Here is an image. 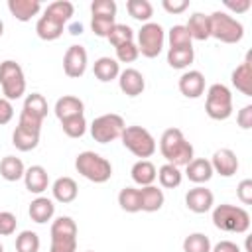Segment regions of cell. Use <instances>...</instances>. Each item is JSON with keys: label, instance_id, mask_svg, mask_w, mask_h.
<instances>
[{"label": "cell", "instance_id": "60d3db41", "mask_svg": "<svg viewBox=\"0 0 252 252\" xmlns=\"http://www.w3.org/2000/svg\"><path fill=\"white\" fill-rule=\"evenodd\" d=\"M114 24H116V18H104V16H93L91 18V30L98 37H108Z\"/></svg>", "mask_w": 252, "mask_h": 252}, {"label": "cell", "instance_id": "e0dca14e", "mask_svg": "<svg viewBox=\"0 0 252 252\" xmlns=\"http://www.w3.org/2000/svg\"><path fill=\"white\" fill-rule=\"evenodd\" d=\"M26 189L33 195H41L49 187V173L43 165H30L24 173Z\"/></svg>", "mask_w": 252, "mask_h": 252}, {"label": "cell", "instance_id": "3957f363", "mask_svg": "<svg viewBox=\"0 0 252 252\" xmlns=\"http://www.w3.org/2000/svg\"><path fill=\"white\" fill-rule=\"evenodd\" d=\"M75 169L93 183H106L112 177V163L96 152H81L75 158Z\"/></svg>", "mask_w": 252, "mask_h": 252}, {"label": "cell", "instance_id": "d6a6232c", "mask_svg": "<svg viewBox=\"0 0 252 252\" xmlns=\"http://www.w3.org/2000/svg\"><path fill=\"white\" fill-rule=\"evenodd\" d=\"M156 179L159 181V185H161L163 189H175V187L181 185L183 173H181L179 167H175V165H171V163H163V165L158 169V177H156Z\"/></svg>", "mask_w": 252, "mask_h": 252}, {"label": "cell", "instance_id": "f1b7e54d", "mask_svg": "<svg viewBox=\"0 0 252 252\" xmlns=\"http://www.w3.org/2000/svg\"><path fill=\"white\" fill-rule=\"evenodd\" d=\"M39 134L41 132H32V130H26L22 126H16L12 132V144L20 152H32L39 144Z\"/></svg>", "mask_w": 252, "mask_h": 252}, {"label": "cell", "instance_id": "d4e9b609", "mask_svg": "<svg viewBox=\"0 0 252 252\" xmlns=\"http://www.w3.org/2000/svg\"><path fill=\"white\" fill-rule=\"evenodd\" d=\"M191 39H197V41H205L211 37V22H209V16L203 14V12H195L189 16V22L185 24Z\"/></svg>", "mask_w": 252, "mask_h": 252}, {"label": "cell", "instance_id": "b9f144b4", "mask_svg": "<svg viewBox=\"0 0 252 252\" xmlns=\"http://www.w3.org/2000/svg\"><path fill=\"white\" fill-rule=\"evenodd\" d=\"M93 16H104V18H116V2L114 0H94L91 4Z\"/></svg>", "mask_w": 252, "mask_h": 252}, {"label": "cell", "instance_id": "cb8c5ba5", "mask_svg": "<svg viewBox=\"0 0 252 252\" xmlns=\"http://www.w3.org/2000/svg\"><path fill=\"white\" fill-rule=\"evenodd\" d=\"M130 175H132V181L140 187H148V185H154L156 177H158V169L156 165L150 161V159H138L132 169H130Z\"/></svg>", "mask_w": 252, "mask_h": 252}, {"label": "cell", "instance_id": "9a60e30c", "mask_svg": "<svg viewBox=\"0 0 252 252\" xmlns=\"http://www.w3.org/2000/svg\"><path fill=\"white\" fill-rule=\"evenodd\" d=\"M179 93L187 98H199L205 93V75L197 69H189L179 77Z\"/></svg>", "mask_w": 252, "mask_h": 252}, {"label": "cell", "instance_id": "74e56055", "mask_svg": "<svg viewBox=\"0 0 252 252\" xmlns=\"http://www.w3.org/2000/svg\"><path fill=\"white\" fill-rule=\"evenodd\" d=\"M106 39H108L110 45L116 49L118 45H124V43L134 41V30H132L130 26H126V24H114Z\"/></svg>", "mask_w": 252, "mask_h": 252}, {"label": "cell", "instance_id": "44dd1931", "mask_svg": "<svg viewBox=\"0 0 252 252\" xmlns=\"http://www.w3.org/2000/svg\"><path fill=\"white\" fill-rule=\"evenodd\" d=\"M213 167H211V161L205 159V158H193L187 165H185V175L189 181L197 183V185H203L207 181H211L213 177Z\"/></svg>", "mask_w": 252, "mask_h": 252}, {"label": "cell", "instance_id": "f6af8a7d", "mask_svg": "<svg viewBox=\"0 0 252 252\" xmlns=\"http://www.w3.org/2000/svg\"><path fill=\"white\" fill-rule=\"evenodd\" d=\"M236 197L240 199L242 205H250L252 203V179H242L236 187Z\"/></svg>", "mask_w": 252, "mask_h": 252}, {"label": "cell", "instance_id": "ba28073f", "mask_svg": "<svg viewBox=\"0 0 252 252\" xmlns=\"http://www.w3.org/2000/svg\"><path fill=\"white\" fill-rule=\"evenodd\" d=\"M47 110H49V106H47V100L43 94H39V93L28 94L24 100L20 118H18V126L32 130V132H41V124H43V118L47 116Z\"/></svg>", "mask_w": 252, "mask_h": 252}, {"label": "cell", "instance_id": "f546056e", "mask_svg": "<svg viewBox=\"0 0 252 252\" xmlns=\"http://www.w3.org/2000/svg\"><path fill=\"white\" fill-rule=\"evenodd\" d=\"M24 173H26V165L20 158L16 156H6L2 158L0 161V175L6 179V181H18V179H24Z\"/></svg>", "mask_w": 252, "mask_h": 252}, {"label": "cell", "instance_id": "f5cc1de1", "mask_svg": "<svg viewBox=\"0 0 252 252\" xmlns=\"http://www.w3.org/2000/svg\"><path fill=\"white\" fill-rule=\"evenodd\" d=\"M2 33H4V22L0 20V37H2Z\"/></svg>", "mask_w": 252, "mask_h": 252}, {"label": "cell", "instance_id": "4dcf8cb0", "mask_svg": "<svg viewBox=\"0 0 252 252\" xmlns=\"http://www.w3.org/2000/svg\"><path fill=\"white\" fill-rule=\"evenodd\" d=\"M195 59L193 45L189 47H169L167 49V63L173 69H187Z\"/></svg>", "mask_w": 252, "mask_h": 252}, {"label": "cell", "instance_id": "9c48e42d", "mask_svg": "<svg viewBox=\"0 0 252 252\" xmlns=\"http://www.w3.org/2000/svg\"><path fill=\"white\" fill-rule=\"evenodd\" d=\"M205 110L213 120H226L232 114V93L222 83H213L207 89Z\"/></svg>", "mask_w": 252, "mask_h": 252}, {"label": "cell", "instance_id": "ab89813d", "mask_svg": "<svg viewBox=\"0 0 252 252\" xmlns=\"http://www.w3.org/2000/svg\"><path fill=\"white\" fill-rule=\"evenodd\" d=\"M167 41H169V47H189L193 39H191V35H189L185 26L175 24L167 32Z\"/></svg>", "mask_w": 252, "mask_h": 252}, {"label": "cell", "instance_id": "f907efd6", "mask_svg": "<svg viewBox=\"0 0 252 252\" xmlns=\"http://www.w3.org/2000/svg\"><path fill=\"white\" fill-rule=\"evenodd\" d=\"M224 6H226L228 10H232V12H236V14H244V12H248V10H250L252 2H250V0H236V2L226 0V2H224Z\"/></svg>", "mask_w": 252, "mask_h": 252}, {"label": "cell", "instance_id": "4316f807", "mask_svg": "<svg viewBox=\"0 0 252 252\" xmlns=\"http://www.w3.org/2000/svg\"><path fill=\"white\" fill-rule=\"evenodd\" d=\"M93 73L100 83H110L120 75V63L112 57H98L93 65Z\"/></svg>", "mask_w": 252, "mask_h": 252}, {"label": "cell", "instance_id": "816d5d0a", "mask_svg": "<svg viewBox=\"0 0 252 252\" xmlns=\"http://www.w3.org/2000/svg\"><path fill=\"white\" fill-rule=\"evenodd\" d=\"M69 32H71L73 35H81V33H83V24H71Z\"/></svg>", "mask_w": 252, "mask_h": 252}, {"label": "cell", "instance_id": "603a6c76", "mask_svg": "<svg viewBox=\"0 0 252 252\" xmlns=\"http://www.w3.org/2000/svg\"><path fill=\"white\" fill-rule=\"evenodd\" d=\"M28 215L33 222L37 224H45L47 220L53 219L55 215V205L51 199L47 197H35L32 203H30V209H28Z\"/></svg>", "mask_w": 252, "mask_h": 252}, {"label": "cell", "instance_id": "8fae6325", "mask_svg": "<svg viewBox=\"0 0 252 252\" xmlns=\"http://www.w3.org/2000/svg\"><path fill=\"white\" fill-rule=\"evenodd\" d=\"M163 43H165V32L158 22L142 24V28L138 30V43L136 45L144 57H148V59L158 57L163 49Z\"/></svg>", "mask_w": 252, "mask_h": 252}, {"label": "cell", "instance_id": "484cf974", "mask_svg": "<svg viewBox=\"0 0 252 252\" xmlns=\"http://www.w3.org/2000/svg\"><path fill=\"white\" fill-rule=\"evenodd\" d=\"M163 203H165V195L159 187L148 185L140 189V205L144 213H156L163 207Z\"/></svg>", "mask_w": 252, "mask_h": 252}, {"label": "cell", "instance_id": "8992f818", "mask_svg": "<svg viewBox=\"0 0 252 252\" xmlns=\"http://www.w3.org/2000/svg\"><path fill=\"white\" fill-rule=\"evenodd\" d=\"M0 87H2V94L4 98H8L10 102L20 98L26 93V75L20 63H16L14 59H6L0 63Z\"/></svg>", "mask_w": 252, "mask_h": 252}, {"label": "cell", "instance_id": "8d00e7d4", "mask_svg": "<svg viewBox=\"0 0 252 252\" xmlns=\"http://www.w3.org/2000/svg\"><path fill=\"white\" fill-rule=\"evenodd\" d=\"M41 240L33 230H22L16 236V252H39Z\"/></svg>", "mask_w": 252, "mask_h": 252}, {"label": "cell", "instance_id": "7402d4cb", "mask_svg": "<svg viewBox=\"0 0 252 252\" xmlns=\"http://www.w3.org/2000/svg\"><path fill=\"white\" fill-rule=\"evenodd\" d=\"M8 10L18 22H30L41 12L39 0H8Z\"/></svg>", "mask_w": 252, "mask_h": 252}, {"label": "cell", "instance_id": "277c9868", "mask_svg": "<svg viewBox=\"0 0 252 252\" xmlns=\"http://www.w3.org/2000/svg\"><path fill=\"white\" fill-rule=\"evenodd\" d=\"M120 140H122V146L140 159L152 158L158 150L156 138L150 134V130H146L142 126H126Z\"/></svg>", "mask_w": 252, "mask_h": 252}, {"label": "cell", "instance_id": "1f68e13d", "mask_svg": "<svg viewBox=\"0 0 252 252\" xmlns=\"http://www.w3.org/2000/svg\"><path fill=\"white\" fill-rule=\"evenodd\" d=\"M43 14L49 16V18H53V20H57L59 24L65 26V24L71 20V16L75 14V6H73L69 0H55V2L47 4V8L43 10Z\"/></svg>", "mask_w": 252, "mask_h": 252}, {"label": "cell", "instance_id": "11a10c76", "mask_svg": "<svg viewBox=\"0 0 252 252\" xmlns=\"http://www.w3.org/2000/svg\"><path fill=\"white\" fill-rule=\"evenodd\" d=\"M87 252H93V250H87Z\"/></svg>", "mask_w": 252, "mask_h": 252}, {"label": "cell", "instance_id": "d6986e66", "mask_svg": "<svg viewBox=\"0 0 252 252\" xmlns=\"http://www.w3.org/2000/svg\"><path fill=\"white\" fill-rule=\"evenodd\" d=\"M51 193H53V199H55L57 203L67 205V203H73V201L77 199L79 187H77V181H75L73 177L63 175V177H57V179L53 181Z\"/></svg>", "mask_w": 252, "mask_h": 252}, {"label": "cell", "instance_id": "db71d44e", "mask_svg": "<svg viewBox=\"0 0 252 252\" xmlns=\"http://www.w3.org/2000/svg\"><path fill=\"white\" fill-rule=\"evenodd\" d=\"M0 252H4V246H2V242H0Z\"/></svg>", "mask_w": 252, "mask_h": 252}, {"label": "cell", "instance_id": "bcb514c9", "mask_svg": "<svg viewBox=\"0 0 252 252\" xmlns=\"http://www.w3.org/2000/svg\"><path fill=\"white\" fill-rule=\"evenodd\" d=\"M161 6L167 14H183L189 8V0H163Z\"/></svg>", "mask_w": 252, "mask_h": 252}, {"label": "cell", "instance_id": "5bb4252c", "mask_svg": "<svg viewBox=\"0 0 252 252\" xmlns=\"http://www.w3.org/2000/svg\"><path fill=\"white\" fill-rule=\"evenodd\" d=\"M209 161H211L213 171L222 175V177H232L238 171V158H236V154L230 148L217 150L213 154V159H209Z\"/></svg>", "mask_w": 252, "mask_h": 252}, {"label": "cell", "instance_id": "7a4b0ae2", "mask_svg": "<svg viewBox=\"0 0 252 252\" xmlns=\"http://www.w3.org/2000/svg\"><path fill=\"white\" fill-rule=\"evenodd\" d=\"M213 224L224 232L244 234L250 228V215L244 207L222 203L213 209Z\"/></svg>", "mask_w": 252, "mask_h": 252}, {"label": "cell", "instance_id": "7bdbcfd3", "mask_svg": "<svg viewBox=\"0 0 252 252\" xmlns=\"http://www.w3.org/2000/svg\"><path fill=\"white\" fill-rule=\"evenodd\" d=\"M138 55H140V51H138V45L134 41L116 47V61L118 63H134L138 59Z\"/></svg>", "mask_w": 252, "mask_h": 252}, {"label": "cell", "instance_id": "ee69618b", "mask_svg": "<svg viewBox=\"0 0 252 252\" xmlns=\"http://www.w3.org/2000/svg\"><path fill=\"white\" fill-rule=\"evenodd\" d=\"M16 226H18V219L14 213L10 211H2L0 213V236H10L16 232Z\"/></svg>", "mask_w": 252, "mask_h": 252}, {"label": "cell", "instance_id": "ac0fdd59", "mask_svg": "<svg viewBox=\"0 0 252 252\" xmlns=\"http://www.w3.org/2000/svg\"><path fill=\"white\" fill-rule=\"evenodd\" d=\"M230 81L236 87V91H240L244 96H252V63H250V53H246L244 61L232 71Z\"/></svg>", "mask_w": 252, "mask_h": 252}, {"label": "cell", "instance_id": "7dc6e473", "mask_svg": "<svg viewBox=\"0 0 252 252\" xmlns=\"http://www.w3.org/2000/svg\"><path fill=\"white\" fill-rule=\"evenodd\" d=\"M236 122L242 130H250L252 128V104H246L238 110L236 114Z\"/></svg>", "mask_w": 252, "mask_h": 252}, {"label": "cell", "instance_id": "e575fe53", "mask_svg": "<svg viewBox=\"0 0 252 252\" xmlns=\"http://www.w3.org/2000/svg\"><path fill=\"white\" fill-rule=\"evenodd\" d=\"M126 10L128 14L138 20V22H150V18L154 16V6L148 0H128L126 2Z\"/></svg>", "mask_w": 252, "mask_h": 252}, {"label": "cell", "instance_id": "681fc988", "mask_svg": "<svg viewBox=\"0 0 252 252\" xmlns=\"http://www.w3.org/2000/svg\"><path fill=\"white\" fill-rule=\"evenodd\" d=\"M211 252H242L240 246L232 240H220L215 246H211Z\"/></svg>", "mask_w": 252, "mask_h": 252}, {"label": "cell", "instance_id": "d590c367", "mask_svg": "<svg viewBox=\"0 0 252 252\" xmlns=\"http://www.w3.org/2000/svg\"><path fill=\"white\" fill-rule=\"evenodd\" d=\"M211 238L203 232H191L183 240V252H211Z\"/></svg>", "mask_w": 252, "mask_h": 252}, {"label": "cell", "instance_id": "836d02e7", "mask_svg": "<svg viewBox=\"0 0 252 252\" xmlns=\"http://www.w3.org/2000/svg\"><path fill=\"white\" fill-rule=\"evenodd\" d=\"M118 205L126 213H138V211H142V205H140V189H136V187H124V189H120V193H118Z\"/></svg>", "mask_w": 252, "mask_h": 252}, {"label": "cell", "instance_id": "ffe728a7", "mask_svg": "<svg viewBox=\"0 0 252 252\" xmlns=\"http://www.w3.org/2000/svg\"><path fill=\"white\" fill-rule=\"evenodd\" d=\"M53 112L59 118V122L65 120V118H71V116H81V114H85V102L79 96L65 94V96L57 98Z\"/></svg>", "mask_w": 252, "mask_h": 252}, {"label": "cell", "instance_id": "5b68a950", "mask_svg": "<svg viewBox=\"0 0 252 252\" xmlns=\"http://www.w3.org/2000/svg\"><path fill=\"white\" fill-rule=\"evenodd\" d=\"M209 22H211V37L219 39L220 43H238L244 37V26L226 12L220 10L213 12L209 16Z\"/></svg>", "mask_w": 252, "mask_h": 252}, {"label": "cell", "instance_id": "83f0119b", "mask_svg": "<svg viewBox=\"0 0 252 252\" xmlns=\"http://www.w3.org/2000/svg\"><path fill=\"white\" fill-rule=\"evenodd\" d=\"M63 28H65L63 24H59L57 20H53V18H49V16L43 14V16H39V20L35 24V33L43 41H55V39L61 37Z\"/></svg>", "mask_w": 252, "mask_h": 252}, {"label": "cell", "instance_id": "c3c4849f", "mask_svg": "<svg viewBox=\"0 0 252 252\" xmlns=\"http://www.w3.org/2000/svg\"><path fill=\"white\" fill-rule=\"evenodd\" d=\"M12 118H14V106H12V102L8 98L0 96V126L8 124Z\"/></svg>", "mask_w": 252, "mask_h": 252}, {"label": "cell", "instance_id": "30bf717a", "mask_svg": "<svg viewBox=\"0 0 252 252\" xmlns=\"http://www.w3.org/2000/svg\"><path fill=\"white\" fill-rule=\"evenodd\" d=\"M126 128V122L120 114H114V112H108V114H100L96 116L93 122H91V136L94 142L98 144H108V142H114L122 136Z\"/></svg>", "mask_w": 252, "mask_h": 252}, {"label": "cell", "instance_id": "f35d334b", "mask_svg": "<svg viewBox=\"0 0 252 252\" xmlns=\"http://www.w3.org/2000/svg\"><path fill=\"white\" fill-rule=\"evenodd\" d=\"M61 128H63V132H65L69 138H81V136H85V132H87L85 114H81V116H71V118L61 120Z\"/></svg>", "mask_w": 252, "mask_h": 252}, {"label": "cell", "instance_id": "52a82bcc", "mask_svg": "<svg viewBox=\"0 0 252 252\" xmlns=\"http://www.w3.org/2000/svg\"><path fill=\"white\" fill-rule=\"evenodd\" d=\"M49 252H75L77 250V222L71 217H57L51 222Z\"/></svg>", "mask_w": 252, "mask_h": 252}, {"label": "cell", "instance_id": "2e32d148", "mask_svg": "<svg viewBox=\"0 0 252 252\" xmlns=\"http://www.w3.org/2000/svg\"><path fill=\"white\" fill-rule=\"evenodd\" d=\"M118 87H120V91L126 96H138L146 89V79H144V75L138 69L128 67V69L120 71V75H118Z\"/></svg>", "mask_w": 252, "mask_h": 252}, {"label": "cell", "instance_id": "7c38bea8", "mask_svg": "<svg viewBox=\"0 0 252 252\" xmlns=\"http://www.w3.org/2000/svg\"><path fill=\"white\" fill-rule=\"evenodd\" d=\"M89 63L87 49L83 45H69L65 55H63V71L71 79H79L85 75Z\"/></svg>", "mask_w": 252, "mask_h": 252}, {"label": "cell", "instance_id": "4fadbf2b", "mask_svg": "<svg viewBox=\"0 0 252 252\" xmlns=\"http://www.w3.org/2000/svg\"><path fill=\"white\" fill-rule=\"evenodd\" d=\"M213 205H215V195H213L211 189H207L203 185H197V187H193L185 193V207L191 213L203 215V213L211 211Z\"/></svg>", "mask_w": 252, "mask_h": 252}, {"label": "cell", "instance_id": "6da1fadb", "mask_svg": "<svg viewBox=\"0 0 252 252\" xmlns=\"http://www.w3.org/2000/svg\"><path fill=\"white\" fill-rule=\"evenodd\" d=\"M159 152L165 158V161L175 165V167L187 165L195 158L191 142H187V138L183 136V132L179 128L163 130V134L159 138Z\"/></svg>", "mask_w": 252, "mask_h": 252}]
</instances>
